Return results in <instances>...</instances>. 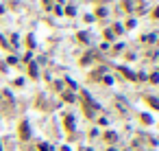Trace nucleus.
<instances>
[{
    "label": "nucleus",
    "instance_id": "f257e3e1",
    "mask_svg": "<svg viewBox=\"0 0 159 151\" xmlns=\"http://www.w3.org/2000/svg\"><path fill=\"white\" fill-rule=\"evenodd\" d=\"M0 13H2V7H0Z\"/></svg>",
    "mask_w": 159,
    "mask_h": 151
}]
</instances>
